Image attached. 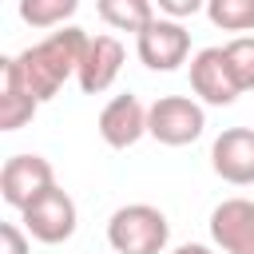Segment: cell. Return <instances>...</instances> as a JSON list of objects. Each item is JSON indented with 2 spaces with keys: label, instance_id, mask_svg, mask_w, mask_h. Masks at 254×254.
Masks as SVG:
<instances>
[{
  "label": "cell",
  "instance_id": "6da1fadb",
  "mask_svg": "<svg viewBox=\"0 0 254 254\" xmlns=\"http://www.w3.org/2000/svg\"><path fill=\"white\" fill-rule=\"evenodd\" d=\"M87 32L75 28V24H64L60 32H52L48 40L24 48L20 56H8L0 60V75H4V87H16L32 99H56L60 87L79 71V60L87 52Z\"/></svg>",
  "mask_w": 254,
  "mask_h": 254
},
{
  "label": "cell",
  "instance_id": "7a4b0ae2",
  "mask_svg": "<svg viewBox=\"0 0 254 254\" xmlns=\"http://www.w3.org/2000/svg\"><path fill=\"white\" fill-rule=\"evenodd\" d=\"M167 238H171V222L151 202L119 206L107 218V242L115 254H163Z\"/></svg>",
  "mask_w": 254,
  "mask_h": 254
},
{
  "label": "cell",
  "instance_id": "3957f363",
  "mask_svg": "<svg viewBox=\"0 0 254 254\" xmlns=\"http://www.w3.org/2000/svg\"><path fill=\"white\" fill-rule=\"evenodd\" d=\"M202 127L206 111L187 95H163L147 107V135H155L163 147H187L202 135Z\"/></svg>",
  "mask_w": 254,
  "mask_h": 254
},
{
  "label": "cell",
  "instance_id": "277c9868",
  "mask_svg": "<svg viewBox=\"0 0 254 254\" xmlns=\"http://www.w3.org/2000/svg\"><path fill=\"white\" fill-rule=\"evenodd\" d=\"M20 222H24V230H28L36 242L60 246V242H67V238L75 234V202H71L67 190L52 187V190H44L36 202H28V206L20 210Z\"/></svg>",
  "mask_w": 254,
  "mask_h": 254
},
{
  "label": "cell",
  "instance_id": "5b68a950",
  "mask_svg": "<svg viewBox=\"0 0 254 254\" xmlns=\"http://www.w3.org/2000/svg\"><path fill=\"white\" fill-rule=\"evenodd\" d=\"M135 52L151 71H175L190 56V32L179 20H151L143 32H135Z\"/></svg>",
  "mask_w": 254,
  "mask_h": 254
},
{
  "label": "cell",
  "instance_id": "8992f818",
  "mask_svg": "<svg viewBox=\"0 0 254 254\" xmlns=\"http://www.w3.org/2000/svg\"><path fill=\"white\" fill-rule=\"evenodd\" d=\"M52 187H56V171H52V163L44 155H12L4 163V171H0V194L16 210L36 202Z\"/></svg>",
  "mask_w": 254,
  "mask_h": 254
},
{
  "label": "cell",
  "instance_id": "52a82bcc",
  "mask_svg": "<svg viewBox=\"0 0 254 254\" xmlns=\"http://www.w3.org/2000/svg\"><path fill=\"white\" fill-rule=\"evenodd\" d=\"M190 87L210 107H230L242 95L238 83H234V75H230V64H226V52L222 48L194 52V60H190Z\"/></svg>",
  "mask_w": 254,
  "mask_h": 254
},
{
  "label": "cell",
  "instance_id": "ba28073f",
  "mask_svg": "<svg viewBox=\"0 0 254 254\" xmlns=\"http://www.w3.org/2000/svg\"><path fill=\"white\" fill-rule=\"evenodd\" d=\"M210 167L222 183L250 187L254 183V131L250 127H226L210 143Z\"/></svg>",
  "mask_w": 254,
  "mask_h": 254
},
{
  "label": "cell",
  "instance_id": "9c48e42d",
  "mask_svg": "<svg viewBox=\"0 0 254 254\" xmlns=\"http://www.w3.org/2000/svg\"><path fill=\"white\" fill-rule=\"evenodd\" d=\"M210 238L226 254H254V202L222 198L210 210Z\"/></svg>",
  "mask_w": 254,
  "mask_h": 254
},
{
  "label": "cell",
  "instance_id": "30bf717a",
  "mask_svg": "<svg viewBox=\"0 0 254 254\" xmlns=\"http://www.w3.org/2000/svg\"><path fill=\"white\" fill-rule=\"evenodd\" d=\"M147 135V107L135 95H115L103 111H99V139L115 151L135 147Z\"/></svg>",
  "mask_w": 254,
  "mask_h": 254
},
{
  "label": "cell",
  "instance_id": "8fae6325",
  "mask_svg": "<svg viewBox=\"0 0 254 254\" xmlns=\"http://www.w3.org/2000/svg\"><path fill=\"white\" fill-rule=\"evenodd\" d=\"M119 67H123V44H119L115 36H91V40H87V52H83V60H79V71H75L79 91H83V95L107 91V87L115 83Z\"/></svg>",
  "mask_w": 254,
  "mask_h": 254
},
{
  "label": "cell",
  "instance_id": "7c38bea8",
  "mask_svg": "<svg viewBox=\"0 0 254 254\" xmlns=\"http://www.w3.org/2000/svg\"><path fill=\"white\" fill-rule=\"evenodd\" d=\"M103 24L119 32H143L155 20V0H95Z\"/></svg>",
  "mask_w": 254,
  "mask_h": 254
},
{
  "label": "cell",
  "instance_id": "4fadbf2b",
  "mask_svg": "<svg viewBox=\"0 0 254 254\" xmlns=\"http://www.w3.org/2000/svg\"><path fill=\"white\" fill-rule=\"evenodd\" d=\"M75 8L79 0H20V20L28 28H60L75 16Z\"/></svg>",
  "mask_w": 254,
  "mask_h": 254
},
{
  "label": "cell",
  "instance_id": "5bb4252c",
  "mask_svg": "<svg viewBox=\"0 0 254 254\" xmlns=\"http://www.w3.org/2000/svg\"><path fill=\"white\" fill-rule=\"evenodd\" d=\"M206 16L222 32H254V0H206Z\"/></svg>",
  "mask_w": 254,
  "mask_h": 254
},
{
  "label": "cell",
  "instance_id": "9a60e30c",
  "mask_svg": "<svg viewBox=\"0 0 254 254\" xmlns=\"http://www.w3.org/2000/svg\"><path fill=\"white\" fill-rule=\"evenodd\" d=\"M40 99L16 91V87H0V131H20L24 123L36 119Z\"/></svg>",
  "mask_w": 254,
  "mask_h": 254
},
{
  "label": "cell",
  "instance_id": "2e32d148",
  "mask_svg": "<svg viewBox=\"0 0 254 254\" xmlns=\"http://www.w3.org/2000/svg\"><path fill=\"white\" fill-rule=\"evenodd\" d=\"M222 52L238 91H254V36H234L230 44H222Z\"/></svg>",
  "mask_w": 254,
  "mask_h": 254
},
{
  "label": "cell",
  "instance_id": "e0dca14e",
  "mask_svg": "<svg viewBox=\"0 0 254 254\" xmlns=\"http://www.w3.org/2000/svg\"><path fill=\"white\" fill-rule=\"evenodd\" d=\"M28 230H20L16 222H4L0 226V254H28Z\"/></svg>",
  "mask_w": 254,
  "mask_h": 254
},
{
  "label": "cell",
  "instance_id": "ac0fdd59",
  "mask_svg": "<svg viewBox=\"0 0 254 254\" xmlns=\"http://www.w3.org/2000/svg\"><path fill=\"white\" fill-rule=\"evenodd\" d=\"M155 4H159V12H167L171 20H183V16H194V12L206 8V0H155Z\"/></svg>",
  "mask_w": 254,
  "mask_h": 254
},
{
  "label": "cell",
  "instance_id": "d6986e66",
  "mask_svg": "<svg viewBox=\"0 0 254 254\" xmlns=\"http://www.w3.org/2000/svg\"><path fill=\"white\" fill-rule=\"evenodd\" d=\"M175 254H214L210 246H202V242H187V246H179Z\"/></svg>",
  "mask_w": 254,
  "mask_h": 254
}]
</instances>
